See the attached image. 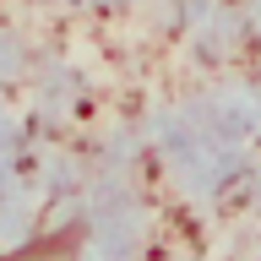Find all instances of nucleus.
Segmentation results:
<instances>
[{
  "label": "nucleus",
  "mask_w": 261,
  "mask_h": 261,
  "mask_svg": "<svg viewBox=\"0 0 261 261\" xmlns=\"http://www.w3.org/2000/svg\"><path fill=\"white\" fill-rule=\"evenodd\" d=\"M82 245H87V228L65 223V228H55V234H38V240L6 250L0 261H82Z\"/></svg>",
  "instance_id": "obj_1"
}]
</instances>
